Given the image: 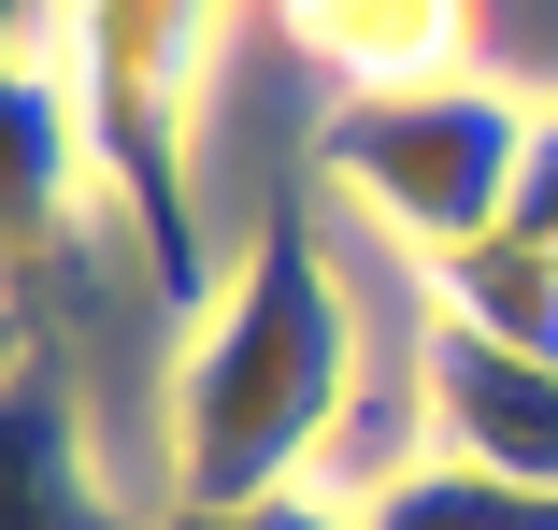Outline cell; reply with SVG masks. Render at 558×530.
Returning <instances> with one entry per match:
<instances>
[{
  "mask_svg": "<svg viewBox=\"0 0 558 530\" xmlns=\"http://www.w3.org/2000/svg\"><path fill=\"white\" fill-rule=\"evenodd\" d=\"M373 530H558V487H515V473H473V459H415Z\"/></svg>",
  "mask_w": 558,
  "mask_h": 530,
  "instance_id": "ba28073f",
  "label": "cell"
},
{
  "mask_svg": "<svg viewBox=\"0 0 558 530\" xmlns=\"http://www.w3.org/2000/svg\"><path fill=\"white\" fill-rule=\"evenodd\" d=\"M429 415H444V459L558 487V359H515V345H487V330L444 315L429 330Z\"/></svg>",
  "mask_w": 558,
  "mask_h": 530,
  "instance_id": "277c9868",
  "label": "cell"
},
{
  "mask_svg": "<svg viewBox=\"0 0 558 530\" xmlns=\"http://www.w3.org/2000/svg\"><path fill=\"white\" fill-rule=\"evenodd\" d=\"M230 44V0H72V86H86V144L116 172V216L144 244V273L172 301H201V201H186V144H201V86Z\"/></svg>",
  "mask_w": 558,
  "mask_h": 530,
  "instance_id": "7a4b0ae2",
  "label": "cell"
},
{
  "mask_svg": "<svg viewBox=\"0 0 558 530\" xmlns=\"http://www.w3.org/2000/svg\"><path fill=\"white\" fill-rule=\"evenodd\" d=\"M501 244H530V258H558V116L530 130V172H515V216H501Z\"/></svg>",
  "mask_w": 558,
  "mask_h": 530,
  "instance_id": "30bf717a",
  "label": "cell"
},
{
  "mask_svg": "<svg viewBox=\"0 0 558 530\" xmlns=\"http://www.w3.org/2000/svg\"><path fill=\"white\" fill-rule=\"evenodd\" d=\"M158 530H373V502H329V487H287V502H244V516H158Z\"/></svg>",
  "mask_w": 558,
  "mask_h": 530,
  "instance_id": "9c48e42d",
  "label": "cell"
},
{
  "mask_svg": "<svg viewBox=\"0 0 558 530\" xmlns=\"http://www.w3.org/2000/svg\"><path fill=\"white\" fill-rule=\"evenodd\" d=\"M444 315L459 330H487V345H515V359H558V258H530V244H473V258H444Z\"/></svg>",
  "mask_w": 558,
  "mask_h": 530,
  "instance_id": "52a82bcc",
  "label": "cell"
},
{
  "mask_svg": "<svg viewBox=\"0 0 558 530\" xmlns=\"http://www.w3.org/2000/svg\"><path fill=\"white\" fill-rule=\"evenodd\" d=\"M315 172L373 201V216L444 273V258H473L501 216H515V172H530V116L459 72V86H387V100H344V116L315 130Z\"/></svg>",
  "mask_w": 558,
  "mask_h": 530,
  "instance_id": "3957f363",
  "label": "cell"
},
{
  "mask_svg": "<svg viewBox=\"0 0 558 530\" xmlns=\"http://www.w3.org/2000/svg\"><path fill=\"white\" fill-rule=\"evenodd\" d=\"M287 44L344 86V100H387V86H459L473 44H487V0H272Z\"/></svg>",
  "mask_w": 558,
  "mask_h": 530,
  "instance_id": "5b68a950",
  "label": "cell"
},
{
  "mask_svg": "<svg viewBox=\"0 0 558 530\" xmlns=\"http://www.w3.org/2000/svg\"><path fill=\"white\" fill-rule=\"evenodd\" d=\"M344 401H359V330H344V273L315 244V201L272 186L258 244L230 258L215 315L172 359V516H244L287 502L344 459Z\"/></svg>",
  "mask_w": 558,
  "mask_h": 530,
  "instance_id": "6da1fadb",
  "label": "cell"
},
{
  "mask_svg": "<svg viewBox=\"0 0 558 530\" xmlns=\"http://www.w3.org/2000/svg\"><path fill=\"white\" fill-rule=\"evenodd\" d=\"M15 530H116V502L86 473V401H72L44 287H15Z\"/></svg>",
  "mask_w": 558,
  "mask_h": 530,
  "instance_id": "8992f818",
  "label": "cell"
}]
</instances>
